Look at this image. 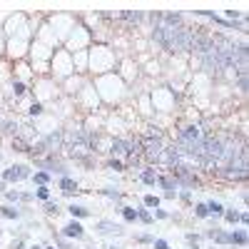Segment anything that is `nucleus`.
<instances>
[{"label": "nucleus", "mask_w": 249, "mask_h": 249, "mask_svg": "<svg viewBox=\"0 0 249 249\" xmlns=\"http://www.w3.org/2000/svg\"><path fill=\"white\" fill-rule=\"evenodd\" d=\"M202 239H210L214 247H230V230H222V227H212V230H204Z\"/></svg>", "instance_id": "7"}, {"label": "nucleus", "mask_w": 249, "mask_h": 249, "mask_svg": "<svg viewBox=\"0 0 249 249\" xmlns=\"http://www.w3.org/2000/svg\"><path fill=\"white\" fill-rule=\"evenodd\" d=\"M10 147H13L15 152H23V155H25V152H28V147H30V142H25L23 137H18V135H15V137L10 140Z\"/></svg>", "instance_id": "32"}, {"label": "nucleus", "mask_w": 249, "mask_h": 249, "mask_svg": "<svg viewBox=\"0 0 249 249\" xmlns=\"http://www.w3.org/2000/svg\"><path fill=\"white\" fill-rule=\"evenodd\" d=\"M68 212L72 219H90L92 217V210H88L85 204H77V202H70L68 204Z\"/></svg>", "instance_id": "14"}, {"label": "nucleus", "mask_w": 249, "mask_h": 249, "mask_svg": "<svg viewBox=\"0 0 249 249\" xmlns=\"http://www.w3.org/2000/svg\"><path fill=\"white\" fill-rule=\"evenodd\" d=\"M5 190H8V182H3V179H0V195H3Z\"/></svg>", "instance_id": "45"}, {"label": "nucleus", "mask_w": 249, "mask_h": 249, "mask_svg": "<svg viewBox=\"0 0 249 249\" xmlns=\"http://www.w3.org/2000/svg\"><path fill=\"white\" fill-rule=\"evenodd\" d=\"M53 244H55L57 249H77L72 239H65L62 234H53Z\"/></svg>", "instance_id": "28"}, {"label": "nucleus", "mask_w": 249, "mask_h": 249, "mask_svg": "<svg viewBox=\"0 0 249 249\" xmlns=\"http://www.w3.org/2000/svg\"><path fill=\"white\" fill-rule=\"evenodd\" d=\"M140 135H144V137H155V140H167V132H164L160 124H147V127H144V132H140Z\"/></svg>", "instance_id": "22"}, {"label": "nucleus", "mask_w": 249, "mask_h": 249, "mask_svg": "<svg viewBox=\"0 0 249 249\" xmlns=\"http://www.w3.org/2000/svg\"><path fill=\"white\" fill-rule=\"evenodd\" d=\"M222 219L227 222V224H239V210H234V207H224V214H222Z\"/></svg>", "instance_id": "27"}, {"label": "nucleus", "mask_w": 249, "mask_h": 249, "mask_svg": "<svg viewBox=\"0 0 249 249\" xmlns=\"http://www.w3.org/2000/svg\"><path fill=\"white\" fill-rule=\"evenodd\" d=\"M212 249H214V247H212Z\"/></svg>", "instance_id": "51"}, {"label": "nucleus", "mask_w": 249, "mask_h": 249, "mask_svg": "<svg viewBox=\"0 0 249 249\" xmlns=\"http://www.w3.org/2000/svg\"><path fill=\"white\" fill-rule=\"evenodd\" d=\"M75 75V65H72V53H68L65 48H57L50 57V80L55 82H65L68 77Z\"/></svg>", "instance_id": "2"}, {"label": "nucleus", "mask_w": 249, "mask_h": 249, "mask_svg": "<svg viewBox=\"0 0 249 249\" xmlns=\"http://www.w3.org/2000/svg\"><path fill=\"white\" fill-rule=\"evenodd\" d=\"M249 244V234L247 230H230V247H239L244 249Z\"/></svg>", "instance_id": "16"}, {"label": "nucleus", "mask_w": 249, "mask_h": 249, "mask_svg": "<svg viewBox=\"0 0 249 249\" xmlns=\"http://www.w3.org/2000/svg\"><path fill=\"white\" fill-rule=\"evenodd\" d=\"M88 249H92V247H88Z\"/></svg>", "instance_id": "50"}, {"label": "nucleus", "mask_w": 249, "mask_h": 249, "mask_svg": "<svg viewBox=\"0 0 249 249\" xmlns=\"http://www.w3.org/2000/svg\"><path fill=\"white\" fill-rule=\"evenodd\" d=\"M115 212L117 214H122V219L124 222H127V224H135L137 222V210H135V207H130V204H115Z\"/></svg>", "instance_id": "15"}, {"label": "nucleus", "mask_w": 249, "mask_h": 249, "mask_svg": "<svg viewBox=\"0 0 249 249\" xmlns=\"http://www.w3.org/2000/svg\"><path fill=\"white\" fill-rule=\"evenodd\" d=\"M30 179H33V184H35V187H43V184H48V187H50L53 175H48V172H43V170H35V172L30 175Z\"/></svg>", "instance_id": "25"}, {"label": "nucleus", "mask_w": 249, "mask_h": 249, "mask_svg": "<svg viewBox=\"0 0 249 249\" xmlns=\"http://www.w3.org/2000/svg\"><path fill=\"white\" fill-rule=\"evenodd\" d=\"M164 199H177V192H162Z\"/></svg>", "instance_id": "44"}, {"label": "nucleus", "mask_w": 249, "mask_h": 249, "mask_svg": "<svg viewBox=\"0 0 249 249\" xmlns=\"http://www.w3.org/2000/svg\"><path fill=\"white\" fill-rule=\"evenodd\" d=\"M0 234H3V230H0Z\"/></svg>", "instance_id": "49"}, {"label": "nucleus", "mask_w": 249, "mask_h": 249, "mask_svg": "<svg viewBox=\"0 0 249 249\" xmlns=\"http://www.w3.org/2000/svg\"><path fill=\"white\" fill-rule=\"evenodd\" d=\"M160 202H162V197H157V195H144L142 197V207H147V210H157Z\"/></svg>", "instance_id": "34"}, {"label": "nucleus", "mask_w": 249, "mask_h": 249, "mask_svg": "<svg viewBox=\"0 0 249 249\" xmlns=\"http://www.w3.org/2000/svg\"><path fill=\"white\" fill-rule=\"evenodd\" d=\"M105 249H122V247H117V244H107Z\"/></svg>", "instance_id": "47"}, {"label": "nucleus", "mask_w": 249, "mask_h": 249, "mask_svg": "<svg viewBox=\"0 0 249 249\" xmlns=\"http://www.w3.org/2000/svg\"><path fill=\"white\" fill-rule=\"evenodd\" d=\"M20 202L30 204V202H35V195H33V192H20Z\"/></svg>", "instance_id": "41"}, {"label": "nucleus", "mask_w": 249, "mask_h": 249, "mask_svg": "<svg viewBox=\"0 0 249 249\" xmlns=\"http://www.w3.org/2000/svg\"><path fill=\"white\" fill-rule=\"evenodd\" d=\"M30 175H33V167H30V164H10V167L3 170L0 179L8 182V184H18V182L30 179Z\"/></svg>", "instance_id": "4"}, {"label": "nucleus", "mask_w": 249, "mask_h": 249, "mask_svg": "<svg viewBox=\"0 0 249 249\" xmlns=\"http://www.w3.org/2000/svg\"><path fill=\"white\" fill-rule=\"evenodd\" d=\"M5 55V35H3V30H0V57Z\"/></svg>", "instance_id": "42"}, {"label": "nucleus", "mask_w": 249, "mask_h": 249, "mask_svg": "<svg viewBox=\"0 0 249 249\" xmlns=\"http://www.w3.org/2000/svg\"><path fill=\"white\" fill-rule=\"evenodd\" d=\"M3 197H5V204H20V190H5Z\"/></svg>", "instance_id": "36"}, {"label": "nucleus", "mask_w": 249, "mask_h": 249, "mask_svg": "<svg viewBox=\"0 0 249 249\" xmlns=\"http://www.w3.org/2000/svg\"><path fill=\"white\" fill-rule=\"evenodd\" d=\"M43 249H57L55 244H43Z\"/></svg>", "instance_id": "48"}, {"label": "nucleus", "mask_w": 249, "mask_h": 249, "mask_svg": "<svg viewBox=\"0 0 249 249\" xmlns=\"http://www.w3.org/2000/svg\"><path fill=\"white\" fill-rule=\"evenodd\" d=\"M150 247H152V249H172L167 239H160V237H155V242H152Z\"/></svg>", "instance_id": "38"}, {"label": "nucleus", "mask_w": 249, "mask_h": 249, "mask_svg": "<svg viewBox=\"0 0 249 249\" xmlns=\"http://www.w3.org/2000/svg\"><path fill=\"white\" fill-rule=\"evenodd\" d=\"M10 249H25V237H18L10 242Z\"/></svg>", "instance_id": "40"}, {"label": "nucleus", "mask_w": 249, "mask_h": 249, "mask_svg": "<svg viewBox=\"0 0 249 249\" xmlns=\"http://www.w3.org/2000/svg\"><path fill=\"white\" fill-rule=\"evenodd\" d=\"M95 232L100 237H120L124 230H122V224H117L112 219H97L95 222Z\"/></svg>", "instance_id": "8"}, {"label": "nucleus", "mask_w": 249, "mask_h": 249, "mask_svg": "<svg viewBox=\"0 0 249 249\" xmlns=\"http://www.w3.org/2000/svg\"><path fill=\"white\" fill-rule=\"evenodd\" d=\"M5 92L18 102V100H23L25 95H30V85H28V82H23V80H18V77H10V82L5 85Z\"/></svg>", "instance_id": "10"}, {"label": "nucleus", "mask_w": 249, "mask_h": 249, "mask_svg": "<svg viewBox=\"0 0 249 249\" xmlns=\"http://www.w3.org/2000/svg\"><path fill=\"white\" fill-rule=\"evenodd\" d=\"M88 72L97 75H107L117 72V55L110 45H90L88 48Z\"/></svg>", "instance_id": "1"}, {"label": "nucleus", "mask_w": 249, "mask_h": 249, "mask_svg": "<svg viewBox=\"0 0 249 249\" xmlns=\"http://www.w3.org/2000/svg\"><path fill=\"white\" fill-rule=\"evenodd\" d=\"M0 132L3 135H8L10 140L20 132V122L18 120H0Z\"/></svg>", "instance_id": "20"}, {"label": "nucleus", "mask_w": 249, "mask_h": 249, "mask_svg": "<svg viewBox=\"0 0 249 249\" xmlns=\"http://www.w3.org/2000/svg\"><path fill=\"white\" fill-rule=\"evenodd\" d=\"M57 190L65 195V197H77V195L82 192V190H80V184H77L70 175H65V177H60V179H57Z\"/></svg>", "instance_id": "11"}, {"label": "nucleus", "mask_w": 249, "mask_h": 249, "mask_svg": "<svg viewBox=\"0 0 249 249\" xmlns=\"http://www.w3.org/2000/svg\"><path fill=\"white\" fill-rule=\"evenodd\" d=\"M157 187H160L162 192H177V190H179V184H177V179L172 177V172H170V170L157 175Z\"/></svg>", "instance_id": "13"}, {"label": "nucleus", "mask_w": 249, "mask_h": 249, "mask_svg": "<svg viewBox=\"0 0 249 249\" xmlns=\"http://www.w3.org/2000/svg\"><path fill=\"white\" fill-rule=\"evenodd\" d=\"M157 175H160L157 167H152V164H144V167L137 172V182L147 184V187H157Z\"/></svg>", "instance_id": "12"}, {"label": "nucleus", "mask_w": 249, "mask_h": 249, "mask_svg": "<svg viewBox=\"0 0 249 249\" xmlns=\"http://www.w3.org/2000/svg\"><path fill=\"white\" fill-rule=\"evenodd\" d=\"M192 217H195V219H210L207 202H195V204H192Z\"/></svg>", "instance_id": "26"}, {"label": "nucleus", "mask_w": 249, "mask_h": 249, "mask_svg": "<svg viewBox=\"0 0 249 249\" xmlns=\"http://www.w3.org/2000/svg\"><path fill=\"white\" fill-rule=\"evenodd\" d=\"M28 115H30V117H43V115H45V102L33 100L30 107H28Z\"/></svg>", "instance_id": "29"}, {"label": "nucleus", "mask_w": 249, "mask_h": 249, "mask_svg": "<svg viewBox=\"0 0 249 249\" xmlns=\"http://www.w3.org/2000/svg\"><path fill=\"white\" fill-rule=\"evenodd\" d=\"M239 224H242V227L249 224V214H247V212H239Z\"/></svg>", "instance_id": "43"}, {"label": "nucleus", "mask_w": 249, "mask_h": 249, "mask_svg": "<svg viewBox=\"0 0 249 249\" xmlns=\"http://www.w3.org/2000/svg\"><path fill=\"white\" fill-rule=\"evenodd\" d=\"M172 172V177L177 179V184H179V190H190V192H199L202 187H204V179H202V175L199 172H195L192 167H187V164H175V167L170 170Z\"/></svg>", "instance_id": "3"}, {"label": "nucleus", "mask_w": 249, "mask_h": 249, "mask_svg": "<svg viewBox=\"0 0 249 249\" xmlns=\"http://www.w3.org/2000/svg\"><path fill=\"white\" fill-rule=\"evenodd\" d=\"M135 242H137V244H152V242H155V237L144 232V234H137V237H135Z\"/></svg>", "instance_id": "39"}, {"label": "nucleus", "mask_w": 249, "mask_h": 249, "mask_svg": "<svg viewBox=\"0 0 249 249\" xmlns=\"http://www.w3.org/2000/svg\"><path fill=\"white\" fill-rule=\"evenodd\" d=\"M33 195H35V199H37V202H48V199H53V197H50V187H48V184L35 187V192H33Z\"/></svg>", "instance_id": "35"}, {"label": "nucleus", "mask_w": 249, "mask_h": 249, "mask_svg": "<svg viewBox=\"0 0 249 249\" xmlns=\"http://www.w3.org/2000/svg\"><path fill=\"white\" fill-rule=\"evenodd\" d=\"M184 242L190 244V249H202V234H197V232H187Z\"/></svg>", "instance_id": "31"}, {"label": "nucleus", "mask_w": 249, "mask_h": 249, "mask_svg": "<svg viewBox=\"0 0 249 249\" xmlns=\"http://www.w3.org/2000/svg\"><path fill=\"white\" fill-rule=\"evenodd\" d=\"M232 85H234V90L239 92V95H247V90H249V72L244 70V72H237L234 77H232Z\"/></svg>", "instance_id": "18"}, {"label": "nucleus", "mask_w": 249, "mask_h": 249, "mask_svg": "<svg viewBox=\"0 0 249 249\" xmlns=\"http://www.w3.org/2000/svg\"><path fill=\"white\" fill-rule=\"evenodd\" d=\"M144 18H147V10H120V13L115 15V20H120V23L130 25V28L144 25Z\"/></svg>", "instance_id": "6"}, {"label": "nucleus", "mask_w": 249, "mask_h": 249, "mask_svg": "<svg viewBox=\"0 0 249 249\" xmlns=\"http://www.w3.org/2000/svg\"><path fill=\"white\" fill-rule=\"evenodd\" d=\"M135 210H137V222H140V224H147V227L155 224V217H152V212L147 210V207L140 204V207H135Z\"/></svg>", "instance_id": "24"}, {"label": "nucleus", "mask_w": 249, "mask_h": 249, "mask_svg": "<svg viewBox=\"0 0 249 249\" xmlns=\"http://www.w3.org/2000/svg\"><path fill=\"white\" fill-rule=\"evenodd\" d=\"M0 217L10 219V222H18L20 217H23V212H20L18 204H0Z\"/></svg>", "instance_id": "17"}, {"label": "nucleus", "mask_w": 249, "mask_h": 249, "mask_svg": "<svg viewBox=\"0 0 249 249\" xmlns=\"http://www.w3.org/2000/svg\"><path fill=\"white\" fill-rule=\"evenodd\" d=\"M102 167L110 170V172H124V160H117V157H107L105 162H102Z\"/></svg>", "instance_id": "23"}, {"label": "nucleus", "mask_w": 249, "mask_h": 249, "mask_svg": "<svg viewBox=\"0 0 249 249\" xmlns=\"http://www.w3.org/2000/svg\"><path fill=\"white\" fill-rule=\"evenodd\" d=\"M102 197H107V199H112L115 204H120L122 199H124V192L120 190V187H102V190H97Z\"/></svg>", "instance_id": "21"}, {"label": "nucleus", "mask_w": 249, "mask_h": 249, "mask_svg": "<svg viewBox=\"0 0 249 249\" xmlns=\"http://www.w3.org/2000/svg\"><path fill=\"white\" fill-rule=\"evenodd\" d=\"M43 212H45L48 217H57L62 210H60V204H57L55 199H48V202H43Z\"/></svg>", "instance_id": "30"}, {"label": "nucleus", "mask_w": 249, "mask_h": 249, "mask_svg": "<svg viewBox=\"0 0 249 249\" xmlns=\"http://www.w3.org/2000/svg\"><path fill=\"white\" fill-rule=\"evenodd\" d=\"M40 142L48 155H60L62 147H65V140H62V130H50L45 135H40Z\"/></svg>", "instance_id": "5"}, {"label": "nucleus", "mask_w": 249, "mask_h": 249, "mask_svg": "<svg viewBox=\"0 0 249 249\" xmlns=\"http://www.w3.org/2000/svg\"><path fill=\"white\" fill-rule=\"evenodd\" d=\"M60 234L62 237H65V239H85L88 237V232H85V227H82V222L80 219H70L65 227H62V230H60Z\"/></svg>", "instance_id": "9"}, {"label": "nucleus", "mask_w": 249, "mask_h": 249, "mask_svg": "<svg viewBox=\"0 0 249 249\" xmlns=\"http://www.w3.org/2000/svg\"><path fill=\"white\" fill-rule=\"evenodd\" d=\"M177 199H179L184 207H192V204H195V192H190V190H177Z\"/></svg>", "instance_id": "33"}, {"label": "nucleus", "mask_w": 249, "mask_h": 249, "mask_svg": "<svg viewBox=\"0 0 249 249\" xmlns=\"http://www.w3.org/2000/svg\"><path fill=\"white\" fill-rule=\"evenodd\" d=\"M150 212H152V217L160 219V222H164V219H170V217H172L167 210H160V207H157V210H150Z\"/></svg>", "instance_id": "37"}, {"label": "nucleus", "mask_w": 249, "mask_h": 249, "mask_svg": "<svg viewBox=\"0 0 249 249\" xmlns=\"http://www.w3.org/2000/svg\"><path fill=\"white\" fill-rule=\"evenodd\" d=\"M207 212H210V219L217 224L222 219V214H224V204L219 199H210V202H207Z\"/></svg>", "instance_id": "19"}, {"label": "nucleus", "mask_w": 249, "mask_h": 249, "mask_svg": "<svg viewBox=\"0 0 249 249\" xmlns=\"http://www.w3.org/2000/svg\"><path fill=\"white\" fill-rule=\"evenodd\" d=\"M28 249H43V244H30Z\"/></svg>", "instance_id": "46"}]
</instances>
